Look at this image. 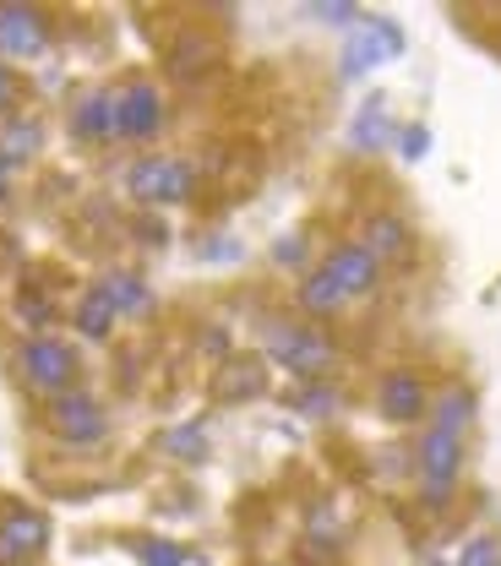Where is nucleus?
Listing matches in <instances>:
<instances>
[{"mask_svg":"<svg viewBox=\"0 0 501 566\" xmlns=\"http://www.w3.org/2000/svg\"><path fill=\"white\" fill-rule=\"evenodd\" d=\"M76 370H82V365H76V349L61 344V338H50V333H33V338L17 349V376H22L33 392H44V398L72 392Z\"/></svg>","mask_w":501,"mask_h":566,"instance_id":"1","label":"nucleus"},{"mask_svg":"<svg viewBox=\"0 0 501 566\" xmlns=\"http://www.w3.org/2000/svg\"><path fill=\"white\" fill-rule=\"evenodd\" d=\"M268 354L284 370H294L300 381H316L333 365V338L322 327H305V322H273L268 327Z\"/></svg>","mask_w":501,"mask_h":566,"instance_id":"2","label":"nucleus"},{"mask_svg":"<svg viewBox=\"0 0 501 566\" xmlns=\"http://www.w3.org/2000/svg\"><path fill=\"white\" fill-rule=\"evenodd\" d=\"M191 186H197V169L186 164V158H137L132 169H126V191L147 202V208H175V202H186L191 197Z\"/></svg>","mask_w":501,"mask_h":566,"instance_id":"3","label":"nucleus"},{"mask_svg":"<svg viewBox=\"0 0 501 566\" xmlns=\"http://www.w3.org/2000/svg\"><path fill=\"white\" fill-rule=\"evenodd\" d=\"M458 469H463V436H447L430 424L420 436V452H415V474H420V495L426 506H441L452 485H458Z\"/></svg>","mask_w":501,"mask_h":566,"instance_id":"4","label":"nucleus"},{"mask_svg":"<svg viewBox=\"0 0 501 566\" xmlns=\"http://www.w3.org/2000/svg\"><path fill=\"white\" fill-rule=\"evenodd\" d=\"M44 420H50V430H55L61 441H72V447H93V441H104V430H109L104 403H98L93 392H82V387L61 392V398H50Z\"/></svg>","mask_w":501,"mask_h":566,"instance_id":"5","label":"nucleus"},{"mask_svg":"<svg viewBox=\"0 0 501 566\" xmlns=\"http://www.w3.org/2000/svg\"><path fill=\"white\" fill-rule=\"evenodd\" d=\"M393 55H404V28L387 22V17H359V28L344 44V76H365Z\"/></svg>","mask_w":501,"mask_h":566,"instance_id":"6","label":"nucleus"},{"mask_svg":"<svg viewBox=\"0 0 501 566\" xmlns=\"http://www.w3.org/2000/svg\"><path fill=\"white\" fill-rule=\"evenodd\" d=\"M164 132V93L153 82H126L115 87V137L147 142Z\"/></svg>","mask_w":501,"mask_h":566,"instance_id":"7","label":"nucleus"},{"mask_svg":"<svg viewBox=\"0 0 501 566\" xmlns=\"http://www.w3.org/2000/svg\"><path fill=\"white\" fill-rule=\"evenodd\" d=\"M50 545V517L33 506H6L0 512V566H28Z\"/></svg>","mask_w":501,"mask_h":566,"instance_id":"8","label":"nucleus"},{"mask_svg":"<svg viewBox=\"0 0 501 566\" xmlns=\"http://www.w3.org/2000/svg\"><path fill=\"white\" fill-rule=\"evenodd\" d=\"M50 50V17L39 6H0V55L33 61Z\"/></svg>","mask_w":501,"mask_h":566,"instance_id":"9","label":"nucleus"},{"mask_svg":"<svg viewBox=\"0 0 501 566\" xmlns=\"http://www.w3.org/2000/svg\"><path fill=\"white\" fill-rule=\"evenodd\" d=\"M322 273L344 289V300H359V294H370V289H376L382 262H376L359 240H344V245H333V251L322 256Z\"/></svg>","mask_w":501,"mask_h":566,"instance_id":"10","label":"nucleus"},{"mask_svg":"<svg viewBox=\"0 0 501 566\" xmlns=\"http://www.w3.org/2000/svg\"><path fill=\"white\" fill-rule=\"evenodd\" d=\"M426 403H430V392H426V381H420L415 370H387V376H382L376 409H382L393 424L420 420V415H426Z\"/></svg>","mask_w":501,"mask_h":566,"instance_id":"11","label":"nucleus"},{"mask_svg":"<svg viewBox=\"0 0 501 566\" xmlns=\"http://www.w3.org/2000/svg\"><path fill=\"white\" fill-rule=\"evenodd\" d=\"M72 132L82 142H109L115 137V87H93V93L76 98Z\"/></svg>","mask_w":501,"mask_h":566,"instance_id":"12","label":"nucleus"},{"mask_svg":"<svg viewBox=\"0 0 501 566\" xmlns=\"http://www.w3.org/2000/svg\"><path fill=\"white\" fill-rule=\"evenodd\" d=\"M262 392H268V370H262V359H229V365L218 370V381H213L218 403H251V398H262Z\"/></svg>","mask_w":501,"mask_h":566,"instance_id":"13","label":"nucleus"},{"mask_svg":"<svg viewBox=\"0 0 501 566\" xmlns=\"http://www.w3.org/2000/svg\"><path fill=\"white\" fill-rule=\"evenodd\" d=\"M359 245H365L376 262H398V256H409V223L393 218V212H376V218H365Z\"/></svg>","mask_w":501,"mask_h":566,"instance_id":"14","label":"nucleus"},{"mask_svg":"<svg viewBox=\"0 0 501 566\" xmlns=\"http://www.w3.org/2000/svg\"><path fill=\"white\" fill-rule=\"evenodd\" d=\"M39 147H44V120H39V115H11V120L0 126V164H6V169H11V164H28Z\"/></svg>","mask_w":501,"mask_h":566,"instance_id":"15","label":"nucleus"},{"mask_svg":"<svg viewBox=\"0 0 501 566\" xmlns=\"http://www.w3.org/2000/svg\"><path fill=\"white\" fill-rule=\"evenodd\" d=\"M98 289H104V300L115 305V316H147V311H153V289H147L137 273H109Z\"/></svg>","mask_w":501,"mask_h":566,"instance_id":"16","label":"nucleus"},{"mask_svg":"<svg viewBox=\"0 0 501 566\" xmlns=\"http://www.w3.org/2000/svg\"><path fill=\"white\" fill-rule=\"evenodd\" d=\"M349 142H355L359 153H382V147L393 142V115H387V104H382V98H370V104H365V109L355 115Z\"/></svg>","mask_w":501,"mask_h":566,"instance_id":"17","label":"nucleus"},{"mask_svg":"<svg viewBox=\"0 0 501 566\" xmlns=\"http://www.w3.org/2000/svg\"><path fill=\"white\" fill-rule=\"evenodd\" d=\"M294 300H300V311H305V316H333V311H344V305H349V300H344V289L327 279L322 268H316V273H305V283L294 289Z\"/></svg>","mask_w":501,"mask_h":566,"instance_id":"18","label":"nucleus"},{"mask_svg":"<svg viewBox=\"0 0 501 566\" xmlns=\"http://www.w3.org/2000/svg\"><path fill=\"white\" fill-rule=\"evenodd\" d=\"M109 327H115V305H109L104 289L93 283V289L82 294V305H76V333H82V338H109Z\"/></svg>","mask_w":501,"mask_h":566,"instance_id":"19","label":"nucleus"},{"mask_svg":"<svg viewBox=\"0 0 501 566\" xmlns=\"http://www.w3.org/2000/svg\"><path fill=\"white\" fill-rule=\"evenodd\" d=\"M469 420H474V392H469V387H452V392L436 398V430L463 436V424Z\"/></svg>","mask_w":501,"mask_h":566,"instance_id":"20","label":"nucleus"},{"mask_svg":"<svg viewBox=\"0 0 501 566\" xmlns=\"http://www.w3.org/2000/svg\"><path fill=\"white\" fill-rule=\"evenodd\" d=\"M218 61V44L213 39H202V33H186L175 50H169V66L180 71V76H191V71H208Z\"/></svg>","mask_w":501,"mask_h":566,"instance_id":"21","label":"nucleus"},{"mask_svg":"<svg viewBox=\"0 0 501 566\" xmlns=\"http://www.w3.org/2000/svg\"><path fill=\"white\" fill-rule=\"evenodd\" d=\"M137 556H143V566H186V551L169 539H147V545H137Z\"/></svg>","mask_w":501,"mask_h":566,"instance_id":"22","label":"nucleus"},{"mask_svg":"<svg viewBox=\"0 0 501 566\" xmlns=\"http://www.w3.org/2000/svg\"><path fill=\"white\" fill-rule=\"evenodd\" d=\"M169 452L202 458V452H208V441H202V424H180V430H169Z\"/></svg>","mask_w":501,"mask_h":566,"instance_id":"23","label":"nucleus"},{"mask_svg":"<svg viewBox=\"0 0 501 566\" xmlns=\"http://www.w3.org/2000/svg\"><path fill=\"white\" fill-rule=\"evenodd\" d=\"M458 566H501V545L497 539H469L463 556H458Z\"/></svg>","mask_w":501,"mask_h":566,"instance_id":"24","label":"nucleus"},{"mask_svg":"<svg viewBox=\"0 0 501 566\" xmlns=\"http://www.w3.org/2000/svg\"><path fill=\"white\" fill-rule=\"evenodd\" d=\"M17 316H22L28 327H50V322H55L50 300H39V294H22V300H17Z\"/></svg>","mask_w":501,"mask_h":566,"instance_id":"25","label":"nucleus"},{"mask_svg":"<svg viewBox=\"0 0 501 566\" xmlns=\"http://www.w3.org/2000/svg\"><path fill=\"white\" fill-rule=\"evenodd\" d=\"M294 409H305V415H327V409H338V392H333V387H305V392L294 398Z\"/></svg>","mask_w":501,"mask_h":566,"instance_id":"26","label":"nucleus"},{"mask_svg":"<svg viewBox=\"0 0 501 566\" xmlns=\"http://www.w3.org/2000/svg\"><path fill=\"white\" fill-rule=\"evenodd\" d=\"M17 98H22V76H17L11 66H0V120H11Z\"/></svg>","mask_w":501,"mask_h":566,"instance_id":"27","label":"nucleus"},{"mask_svg":"<svg viewBox=\"0 0 501 566\" xmlns=\"http://www.w3.org/2000/svg\"><path fill=\"white\" fill-rule=\"evenodd\" d=\"M311 17H322V22H359V11L349 0H322V6H305Z\"/></svg>","mask_w":501,"mask_h":566,"instance_id":"28","label":"nucleus"},{"mask_svg":"<svg viewBox=\"0 0 501 566\" xmlns=\"http://www.w3.org/2000/svg\"><path fill=\"white\" fill-rule=\"evenodd\" d=\"M398 147H404V158H426L430 132L426 126H404V132H398Z\"/></svg>","mask_w":501,"mask_h":566,"instance_id":"29","label":"nucleus"},{"mask_svg":"<svg viewBox=\"0 0 501 566\" xmlns=\"http://www.w3.org/2000/svg\"><path fill=\"white\" fill-rule=\"evenodd\" d=\"M300 256H305V245H300V234H289L284 245H273V262H284V268H300Z\"/></svg>","mask_w":501,"mask_h":566,"instance_id":"30","label":"nucleus"},{"mask_svg":"<svg viewBox=\"0 0 501 566\" xmlns=\"http://www.w3.org/2000/svg\"><path fill=\"white\" fill-rule=\"evenodd\" d=\"M0 202H6V164H0Z\"/></svg>","mask_w":501,"mask_h":566,"instance_id":"31","label":"nucleus"}]
</instances>
